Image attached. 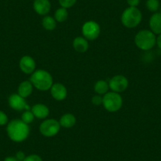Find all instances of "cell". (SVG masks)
I'll use <instances>...</instances> for the list:
<instances>
[{
    "mask_svg": "<svg viewBox=\"0 0 161 161\" xmlns=\"http://www.w3.org/2000/svg\"><path fill=\"white\" fill-rule=\"evenodd\" d=\"M7 131L10 140L21 142L29 137L30 129L29 125L25 123L21 119H14L7 125Z\"/></svg>",
    "mask_w": 161,
    "mask_h": 161,
    "instance_id": "cell-1",
    "label": "cell"
},
{
    "mask_svg": "<svg viewBox=\"0 0 161 161\" xmlns=\"http://www.w3.org/2000/svg\"><path fill=\"white\" fill-rule=\"evenodd\" d=\"M30 81L33 87L40 91L49 90L53 85L52 76L50 73L44 69L34 71L31 75Z\"/></svg>",
    "mask_w": 161,
    "mask_h": 161,
    "instance_id": "cell-2",
    "label": "cell"
},
{
    "mask_svg": "<svg viewBox=\"0 0 161 161\" xmlns=\"http://www.w3.org/2000/svg\"><path fill=\"white\" fill-rule=\"evenodd\" d=\"M136 46L143 51H148L153 48L156 44L155 34L150 30H142L136 35L134 39Z\"/></svg>",
    "mask_w": 161,
    "mask_h": 161,
    "instance_id": "cell-3",
    "label": "cell"
},
{
    "mask_svg": "<svg viewBox=\"0 0 161 161\" xmlns=\"http://www.w3.org/2000/svg\"><path fill=\"white\" fill-rule=\"evenodd\" d=\"M142 19V12L137 7H129L122 14L121 21L127 28H135L141 23Z\"/></svg>",
    "mask_w": 161,
    "mask_h": 161,
    "instance_id": "cell-4",
    "label": "cell"
},
{
    "mask_svg": "<svg viewBox=\"0 0 161 161\" xmlns=\"http://www.w3.org/2000/svg\"><path fill=\"white\" fill-rule=\"evenodd\" d=\"M103 106L110 112H115L123 106V98L118 92H107L103 97Z\"/></svg>",
    "mask_w": 161,
    "mask_h": 161,
    "instance_id": "cell-5",
    "label": "cell"
},
{
    "mask_svg": "<svg viewBox=\"0 0 161 161\" xmlns=\"http://www.w3.org/2000/svg\"><path fill=\"white\" fill-rule=\"evenodd\" d=\"M60 123L55 119H46L40 126V132L43 136L47 137H54L60 130Z\"/></svg>",
    "mask_w": 161,
    "mask_h": 161,
    "instance_id": "cell-6",
    "label": "cell"
},
{
    "mask_svg": "<svg viewBox=\"0 0 161 161\" xmlns=\"http://www.w3.org/2000/svg\"><path fill=\"white\" fill-rule=\"evenodd\" d=\"M100 33V27L97 22L94 21H86L82 26V34L86 40H94Z\"/></svg>",
    "mask_w": 161,
    "mask_h": 161,
    "instance_id": "cell-7",
    "label": "cell"
},
{
    "mask_svg": "<svg viewBox=\"0 0 161 161\" xmlns=\"http://www.w3.org/2000/svg\"><path fill=\"white\" fill-rule=\"evenodd\" d=\"M109 88L114 92H122L127 89L129 81L123 75L114 76L109 81Z\"/></svg>",
    "mask_w": 161,
    "mask_h": 161,
    "instance_id": "cell-8",
    "label": "cell"
},
{
    "mask_svg": "<svg viewBox=\"0 0 161 161\" xmlns=\"http://www.w3.org/2000/svg\"><path fill=\"white\" fill-rule=\"evenodd\" d=\"M8 103L10 108L15 111H27L30 110V107L27 104L24 97L19 94H12L8 99Z\"/></svg>",
    "mask_w": 161,
    "mask_h": 161,
    "instance_id": "cell-9",
    "label": "cell"
},
{
    "mask_svg": "<svg viewBox=\"0 0 161 161\" xmlns=\"http://www.w3.org/2000/svg\"><path fill=\"white\" fill-rule=\"evenodd\" d=\"M19 66L23 73L26 74H31L36 69V62L29 55H25L20 60Z\"/></svg>",
    "mask_w": 161,
    "mask_h": 161,
    "instance_id": "cell-10",
    "label": "cell"
},
{
    "mask_svg": "<svg viewBox=\"0 0 161 161\" xmlns=\"http://www.w3.org/2000/svg\"><path fill=\"white\" fill-rule=\"evenodd\" d=\"M50 90L52 97L58 101H62L67 97V89L61 83L53 84Z\"/></svg>",
    "mask_w": 161,
    "mask_h": 161,
    "instance_id": "cell-11",
    "label": "cell"
},
{
    "mask_svg": "<svg viewBox=\"0 0 161 161\" xmlns=\"http://www.w3.org/2000/svg\"><path fill=\"white\" fill-rule=\"evenodd\" d=\"M51 5L50 0H34L33 9L39 15H46L50 12Z\"/></svg>",
    "mask_w": 161,
    "mask_h": 161,
    "instance_id": "cell-12",
    "label": "cell"
},
{
    "mask_svg": "<svg viewBox=\"0 0 161 161\" xmlns=\"http://www.w3.org/2000/svg\"><path fill=\"white\" fill-rule=\"evenodd\" d=\"M31 111L33 113L35 118L39 119H46L49 114L48 108L43 103H37V104L33 105Z\"/></svg>",
    "mask_w": 161,
    "mask_h": 161,
    "instance_id": "cell-13",
    "label": "cell"
},
{
    "mask_svg": "<svg viewBox=\"0 0 161 161\" xmlns=\"http://www.w3.org/2000/svg\"><path fill=\"white\" fill-rule=\"evenodd\" d=\"M149 27L154 34H161V13H155L149 20Z\"/></svg>",
    "mask_w": 161,
    "mask_h": 161,
    "instance_id": "cell-14",
    "label": "cell"
},
{
    "mask_svg": "<svg viewBox=\"0 0 161 161\" xmlns=\"http://www.w3.org/2000/svg\"><path fill=\"white\" fill-rule=\"evenodd\" d=\"M73 47L74 50L77 51V52L83 53V52H86L89 48V43L85 37L77 36L74 39L73 42Z\"/></svg>",
    "mask_w": 161,
    "mask_h": 161,
    "instance_id": "cell-15",
    "label": "cell"
},
{
    "mask_svg": "<svg viewBox=\"0 0 161 161\" xmlns=\"http://www.w3.org/2000/svg\"><path fill=\"white\" fill-rule=\"evenodd\" d=\"M33 90V86L30 80H25L22 81L18 86V94L21 97L26 98L32 94Z\"/></svg>",
    "mask_w": 161,
    "mask_h": 161,
    "instance_id": "cell-16",
    "label": "cell"
},
{
    "mask_svg": "<svg viewBox=\"0 0 161 161\" xmlns=\"http://www.w3.org/2000/svg\"><path fill=\"white\" fill-rule=\"evenodd\" d=\"M60 126H63L64 128H71L75 125L76 123V118L74 114H65L60 118L59 119Z\"/></svg>",
    "mask_w": 161,
    "mask_h": 161,
    "instance_id": "cell-17",
    "label": "cell"
},
{
    "mask_svg": "<svg viewBox=\"0 0 161 161\" xmlns=\"http://www.w3.org/2000/svg\"><path fill=\"white\" fill-rule=\"evenodd\" d=\"M109 84L104 80H98L94 86V90L98 95H105L109 89Z\"/></svg>",
    "mask_w": 161,
    "mask_h": 161,
    "instance_id": "cell-18",
    "label": "cell"
},
{
    "mask_svg": "<svg viewBox=\"0 0 161 161\" xmlns=\"http://www.w3.org/2000/svg\"><path fill=\"white\" fill-rule=\"evenodd\" d=\"M42 25L46 30L52 31L56 28V21L55 18L51 16H45L42 20Z\"/></svg>",
    "mask_w": 161,
    "mask_h": 161,
    "instance_id": "cell-19",
    "label": "cell"
},
{
    "mask_svg": "<svg viewBox=\"0 0 161 161\" xmlns=\"http://www.w3.org/2000/svg\"><path fill=\"white\" fill-rule=\"evenodd\" d=\"M68 18V11L67 9L60 7L55 11V19L58 22H64Z\"/></svg>",
    "mask_w": 161,
    "mask_h": 161,
    "instance_id": "cell-20",
    "label": "cell"
},
{
    "mask_svg": "<svg viewBox=\"0 0 161 161\" xmlns=\"http://www.w3.org/2000/svg\"><path fill=\"white\" fill-rule=\"evenodd\" d=\"M35 119V116H34L33 113L32 112V111L30 110H27V111H25V112H23V114H21V120L24 122L25 123L29 125V123H32Z\"/></svg>",
    "mask_w": 161,
    "mask_h": 161,
    "instance_id": "cell-21",
    "label": "cell"
},
{
    "mask_svg": "<svg viewBox=\"0 0 161 161\" xmlns=\"http://www.w3.org/2000/svg\"><path fill=\"white\" fill-rule=\"evenodd\" d=\"M146 7L149 11L156 12L159 8V0H147Z\"/></svg>",
    "mask_w": 161,
    "mask_h": 161,
    "instance_id": "cell-22",
    "label": "cell"
},
{
    "mask_svg": "<svg viewBox=\"0 0 161 161\" xmlns=\"http://www.w3.org/2000/svg\"><path fill=\"white\" fill-rule=\"evenodd\" d=\"M76 2H77V0H58V3H59V5L61 6V7L66 9L74 7Z\"/></svg>",
    "mask_w": 161,
    "mask_h": 161,
    "instance_id": "cell-23",
    "label": "cell"
},
{
    "mask_svg": "<svg viewBox=\"0 0 161 161\" xmlns=\"http://www.w3.org/2000/svg\"><path fill=\"white\" fill-rule=\"evenodd\" d=\"M8 123V117L5 112L0 111V126H5Z\"/></svg>",
    "mask_w": 161,
    "mask_h": 161,
    "instance_id": "cell-24",
    "label": "cell"
},
{
    "mask_svg": "<svg viewBox=\"0 0 161 161\" xmlns=\"http://www.w3.org/2000/svg\"><path fill=\"white\" fill-rule=\"evenodd\" d=\"M24 161H43V159L42 158L40 157V156H38V155L32 154L26 156V157L25 158Z\"/></svg>",
    "mask_w": 161,
    "mask_h": 161,
    "instance_id": "cell-25",
    "label": "cell"
},
{
    "mask_svg": "<svg viewBox=\"0 0 161 161\" xmlns=\"http://www.w3.org/2000/svg\"><path fill=\"white\" fill-rule=\"evenodd\" d=\"M92 103L96 106H99L100 104H103V97L100 95L94 96L92 98Z\"/></svg>",
    "mask_w": 161,
    "mask_h": 161,
    "instance_id": "cell-26",
    "label": "cell"
},
{
    "mask_svg": "<svg viewBox=\"0 0 161 161\" xmlns=\"http://www.w3.org/2000/svg\"><path fill=\"white\" fill-rule=\"evenodd\" d=\"M126 2H127L129 7H137L140 4L141 0H126Z\"/></svg>",
    "mask_w": 161,
    "mask_h": 161,
    "instance_id": "cell-27",
    "label": "cell"
},
{
    "mask_svg": "<svg viewBox=\"0 0 161 161\" xmlns=\"http://www.w3.org/2000/svg\"><path fill=\"white\" fill-rule=\"evenodd\" d=\"M15 157L17 158V159H18V161H24L25 158L26 156L23 152L19 151L16 153V156H15Z\"/></svg>",
    "mask_w": 161,
    "mask_h": 161,
    "instance_id": "cell-28",
    "label": "cell"
},
{
    "mask_svg": "<svg viewBox=\"0 0 161 161\" xmlns=\"http://www.w3.org/2000/svg\"><path fill=\"white\" fill-rule=\"evenodd\" d=\"M4 161H18L15 156H8V157L5 158Z\"/></svg>",
    "mask_w": 161,
    "mask_h": 161,
    "instance_id": "cell-29",
    "label": "cell"
},
{
    "mask_svg": "<svg viewBox=\"0 0 161 161\" xmlns=\"http://www.w3.org/2000/svg\"><path fill=\"white\" fill-rule=\"evenodd\" d=\"M156 44H157L158 47H159V49H161V34H159V36L156 38Z\"/></svg>",
    "mask_w": 161,
    "mask_h": 161,
    "instance_id": "cell-30",
    "label": "cell"
}]
</instances>
